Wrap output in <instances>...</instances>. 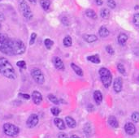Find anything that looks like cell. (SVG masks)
<instances>
[{"instance_id": "1", "label": "cell", "mask_w": 139, "mask_h": 138, "mask_svg": "<svg viewBox=\"0 0 139 138\" xmlns=\"http://www.w3.org/2000/svg\"><path fill=\"white\" fill-rule=\"evenodd\" d=\"M0 73L8 79L14 80L16 78V71L12 63L3 57L0 58Z\"/></svg>"}, {"instance_id": "2", "label": "cell", "mask_w": 139, "mask_h": 138, "mask_svg": "<svg viewBox=\"0 0 139 138\" xmlns=\"http://www.w3.org/2000/svg\"><path fill=\"white\" fill-rule=\"evenodd\" d=\"M10 45L12 54H22L25 52V45L19 39H11Z\"/></svg>"}, {"instance_id": "3", "label": "cell", "mask_w": 139, "mask_h": 138, "mask_svg": "<svg viewBox=\"0 0 139 138\" xmlns=\"http://www.w3.org/2000/svg\"><path fill=\"white\" fill-rule=\"evenodd\" d=\"M99 75H100V79L101 81L103 83L105 88H109L112 82V75L111 71L106 68H102L99 69Z\"/></svg>"}, {"instance_id": "4", "label": "cell", "mask_w": 139, "mask_h": 138, "mask_svg": "<svg viewBox=\"0 0 139 138\" xmlns=\"http://www.w3.org/2000/svg\"><path fill=\"white\" fill-rule=\"evenodd\" d=\"M11 39L8 38L6 35H3L0 38V51L6 54H12L10 45Z\"/></svg>"}, {"instance_id": "5", "label": "cell", "mask_w": 139, "mask_h": 138, "mask_svg": "<svg viewBox=\"0 0 139 138\" xmlns=\"http://www.w3.org/2000/svg\"><path fill=\"white\" fill-rule=\"evenodd\" d=\"M19 4H20V9H21L24 17L28 21L32 20L33 15L31 9H30V7L26 3L25 0H20Z\"/></svg>"}, {"instance_id": "6", "label": "cell", "mask_w": 139, "mask_h": 138, "mask_svg": "<svg viewBox=\"0 0 139 138\" xmlns=\"http://www.w3.org/2000/svg\"><path fill=\"white\" fill-rule=\"evenodd\" d=\"M3 132L4 133L11 137H16L20 132V129L17 126L10 124V123H6L3 124Z\"/></svg>"}, {"instance_id": "7", "label": "cell", "mask_w": 139, "mask_h": 138, "mask_svg": "<svg viewBox=\"0 0 139 138\" xmlns=\"http://www.w3.org/2000/svg\"><path fill=\"white\" fill-rule=\"evenodd\" d=\"M31 75L35 82H37L39 85H42L45 82V77L42 71L39 68H33L31 71Z\"/></svg>"}, {"instance_id": "8", "label": "cell", "mask_w": 139, "mask_h": 138, "mask_svg": "<svg viewBox=\"0 0 139 138\" xmlns=\"http://www.w3.org/2000/svg\"><path fill=\"white\" fill-rule=\"evenodd\" d=\"M38 124V116L36 114H32L28 118L26 124L29 128H33L35 126H37Z\"/></svg>"}, {"instance_id": "9", "label": "cell", "mask_w": 139, "mask_h": 138, "mask_svg": "<svg viewBox=\"0 0 139 138\" xmlns=\"http://www.w3.org/2000/svg\"><path fill=\"white\" fill-rule=\"evenodd\" d=\"M123 88V80L120 77H117L115 79L113 82V89L116 93H120L121 92Z\"/></svg>"}, {"instance_id": "10", "label": "cell", "mask_w": 139, "mask_h": 138, "mask_svg": "<svg viewBox=\"0 0 139 138\" xmlns=\"http://www.w3.org/2000/svg\"><path fill=\"white\" fill-rule=\"evenodd\" d=\"M125 130L128 135H134L136 132V127L133 123H127L125 125Z\"/></svg>"}, {"instance_id": "11", "label": "cell", "mask_w": 139, "mask_h": 138, "mask_svg": "<svg viewBox=\"0 0 139 138\" xmlns=\"http://www.w3.org/2000/svg\"><path fill=\"white\" fill-rule=\"evenodd\" d=\"M32 98H33V102L36 105H39L42 101V96L41 93H39L38 91H33V92Z\"/></svg>"}, {"instance_id": "12", "label": "cell", "mask_w": 139, "mask_h": 138, "mask_svg": "<svg viewBox=\"0 0 139 138\" xmlns=\"http://www.w3.org/2000/svg\"><path fill=\"white\" fill-rule=\"evenodd\" d=\"M54 62V65L59 70H63L64 69V64L62 61V59L59 57H54L53 59Z\"/></svg>"}, {"instance_id": "13", "label": "cell", "mask_w": 139, "mask_h": 138, "mask_svg": "<svg viewBox=\"0 0 139 138\" xmlns=\"http://www.w3.org/2000/svg\"><path fill=\"white\" fill-rule=\"evenodd\" d=\"M54 123L55 124V126H56L60 130H64L66 128L65 127V123H64V121L62 119H59V118H55L54 119Z\"/></svg>"}, {"instance_id": "14", "label": "cell", "mask_w": 139, "mask_h": 138, "mask_svg": "<svg viewBox=\"0 0 139 138\" xmlns=\"http://www.w3.org/2000/svg\"><path fill=\"white\" fill-rule=\"evenodd\" d=\"M108 124H109L110 126H112L114 128H117L119 127V123L117 121V119L115 116H113V115L109 116V118H108Z\"/></svg>"}, {"instance_id": "15", "label": "cell", "mask_w": 139, "mask_h": 138, "mask_svg": "<svg viewBox=\"0 0 139 138\" xmlns=\"http://www.w3.org/2000/svg\"><path fill=\"white\" fill-rule=\"evenodd\" d=\"M94 99H95V103L98 105H99L102 103V101H103V94H102V93H101L99 90L95 91V93H94Z\"/></svg>"}, {"instance_id": "16", "label": "cell", "mask_w": 139, "mask_h": 138, "mask_svg": "<svg viewBox=\"0 0 139 138\" xmlns=\"http://www.w3.org/2000/svg\"><path fill=\"white\" fill-rule=\"evenodd\" d=\"M83 38H84L85 41H86L89 43L95 42L98 40V38L94 34H86V35L83 36Z\"/></svg>"}, {"instance_id": "17", "label": "cell", "mask_w": 139, "mask_h": 138, "mask_svg": "<svg viewBox=\"0 0 139 138\" xmlns=\"http://www.w3.org/2000/svg\"><path fill=\"white\" fill-rule=\"evenodd\" d=\"M65 121H66V124H68V126L71 128H74L77 126V123L75 121V119L70 116H67L65 118Z\"/></svg>"}, {"instance_id": "18", "label": "cell", "mask_w": 139, "mask_h": 138, "mask_svg": "<svg viewBox=\"0 0 139 138\" xmlns=\"http://www.w3.org/2000/svg\"><path fill=\"white\" fill-rule=\"evenodd\" d=\"M71 68H72V69L75 71V73L77 75H78V76H83V71H82V69L80 68V67H78L77 65H76L75 63H71Z\"/></svg>"}, {"instance_id": "19", "label": "cell", "mask_w": 139, "mask_h": 138, "mask_svg": "<svg viewBox=\"0 0 139 138\" xmlns=\"http://www.w3.org/2000/svg\"><path fill=\"white\" fill-rule=\"evenodd\" d=\"M98 33H99V36L101 37V38H107V37L109 35V30L105 26H102L99 29Z\"/></svg>"}, {"instance_id": "20", "label": "cell", "mask_w": 139, "mask_h": 138, "mask_svg": "<svg viewBox=\"0 0 139 138\" xmlns=\"http://www.w3.org/2000/svg\"><path fill=\"white\" fill-rule=\"evenodd\" d=\"M127 40H128V36L124 33H120V35L118 36V42L120 45H125Z\"/></svg>"}, {"instance_id": "21", "label": "cell", "mask_w": 139, "mask_h": 138, "mask_svg": "<svg viewBox=\"0 0 139 138\" xmlns=\"http://www.w3.org/2000/svg\"><path fill=\"white\" fill-rule=\"evenodd\" d=\"M87 60L88 61H90L91 63H96V64H98L100 63L101 60H100V58L98 54H95V55H90V56H88L87 57Z\"/></svg>"}, {"instance_id": "22", "label": "cell", "mask_w": 139, "mask_h": 138, "mask_svg": "<svg viewBox=\"0 0 139 138\" xmlns=\"http://www.w3.org/2000/svg\"><path fill=\"white\" fill-rule=\"evenodd\" d=\"M40 4L44 11H47L51 6V1L50 0H40Z\"/></svg>"}, {"instance_id": "23", "label": "cell", "mask_w": 139, "mask_h": 138, "mask_svg": "<svg viewBox=\"0 0 139 138\" xmlns=\"http://www.w3.org/2000/svg\"><path fill=\"white\" fill-rule=\"evenodd\" d=\"M86 15L89 18H90V19H93V20L97 19V14L95 13V12L94 10H92V9H88V10H86Z\"/></svg>"}, {"instance_id": "24", "label": "cell", "mask_w": 139, "mask_h": 138, "mask_svg": "<svg viewBox=\"0 0 139 138\" xmlns=\"http://www.w3.org/2000/svg\"><path fill=\"white\" fill-rule=\"evenodd\" d=\"M100 16H101L102 18H103V19H108L109 16H110V11L107 8L102 9L101 12H100Z\"/></svg>"}, {"instance_id": "25", "label": "cell", "mask_w": 139, "mask_h": 138, "mask_svg": "<svg viewBox=\"0 0 139 138\" xmlns=\"http://www.w3.org/2000/svg\"><path fill=\"white\" fill-rule=\"evenodd\" d=\"M84 132L86 133L87 137H90L91 135V125L90 123H86L84 125Z\"/></svg>"}, {"instance_id": "26", "label": "cell", "mask_w": 139, "mask_h": 138, "mask_svg": "<svg viewBox=\"0 0 139 138\" xmlns=\"http://www.w3.org/2000/svg\"><path fill=\"white\" fill-rule=\"evenodd\" d=\"M72 44V41L70 36H67L63 38V45L66 47H70Z\"/></svg>"}, {"instance_id": "27", "label": "cell", "mask_w": 139, "mask_h": 138, "mask_svg": "<svg viewBox=\"0 0 139 138\" xmlns=\"http://www.w3.org/2000/svg\"><path fill=\"white\" fill-rule=\"evenodd\" d=\"M44 44H45V47H46V49H47V50H51V47H52V45H53V44H54V42L51 39L46 38L44 41Z\"/></svg>"}, {"instance_id": "28", "label": "cell", "mask_w": 139, "mask_h": 138, "mask_svg": "<svg viewBox=\"0 0 139 138\" xmlns=\"http://www.w3.org/2000/svg\"><path fill=\"white\" fill-rule=\"evenodd\" d=\"M48 99L51 101L52 103H54V104H55V105H58V104L59 103V99H58L56 97H55L54 95H53V94H49V95H48Z\"/></svg>"}, {"instance_id": "29", "label": "cell", "mask_w": 139, "mask_h": 138, "mask_svg": "<svg viewBox=\"0 0 139 138\" xmlns=\"http://www.w3.org/2000/svg\"><path fill=\"white\" fill-rule=\"evenodd\" d=\"M117 69H118V71H119V72L120 73V74H122V75H125L126 74L125 68V66L123 65L122 63H118Z\"/></svg>"}, {"instance_id": "30", "label": "cell", "mask_w": 139, "mask_h": 138, "mask_svg": "<svg viewBox=\"0 0 139 138\" xmlns=\"http://www.w3.org/2000/svg\"><path fill=\"white\" fill-rule=\"evenodd\" d=\"M131 119L134 123H138L139 122V112H137V111L133 112L132 114Z\"/></svg>"}, {"instance_id": "31", "label": "cell", "mask_w": 139, "mask_h": 138, "mask_svg": "<svg viewBox=\"0 0 139 138\" xmlns=\"http://www.w3.org/2000/svg\"><path fill=\"white\" fill-rule=\"evenodd\" d=\"M133 24L135 26L139 28V13H136L133 16Z\"/></svg>"}, {"instance_id": "32", "label": "cell", "mask_w": 139, "mask_h": 138, "mask_svg": "<svg viewBox=\"0 0 139 138\" xmlns=\"http://www.w3.org/2000/svg\"><path fill=\"white\" fill-rule=\"evenodd\" d=\"M51 111L53 115L58 116L59 115V113H60V110L59 108H57V107H52L51 110Z\"/></svg>"}, {"instance_id": "33", "label": "cell", "mask_w": 139, "mask_h": 138, "mask_svg": "<svg viewBox=\"0 0 139 138\" xmlns=\"http://www.w3.org/2000/svg\"><path fill=\"white\" fill-rule=\"evenodd\" d=\"M16 65H17V67H19L20 68H22V69H25L26 68V63L24 60L18 61L16 63Z\"/></svg>"}, {"instance_id": "34", "label": "cell", "mask_w": 139, "mask_h": 138, "mask_svg": "<svg viewBox=\"0 0 139 138\" xmlns=\"http://www.w3.org/2000/svg\"><path fill=\"white\" fill-rule=\"evenodd\" d=\"M107 6L110 7V8H115L116 7V3L114 0H107Z\"/></svg>"}, {"instance_id": "35", "label": "cell", "mask_w": 139, "mask_h": 138, "mask_svg": "<svg viewBox=\"0 0 139 138\" xmlns=\"http://www.w3.org/2000/svg\"><path fill=\"white\" fill-rule=\"evenodd\" d=\"M106 50L111 55L114 54V50H113V48L112 47H111V45H107V47H106Z\"/></svg>"}, {"instance_id": "36", "label": "cell", "mask_w": 139, "mask_h": 138, "mask_svg": "<svg viewBox=\"0 0 139 138\" xmlns=\"http://www.w3.org/2000/svg\"><path fill=\"white\" fill-rule=\"evenodd\" d=\"M37 38V34L35 33H33L31 34V38H30V41H29V44L30 45H33L34 42H35V40Z\"/></svg>"}, {"instance_id": "37", "label": "cell", "mask_w": 139, "mask_h": 138, "mask_svg": "<svg viewBox=\"0 0 139 138\" xmlns=\"http://www.w3.org/2000/svg\"><path fill=\"white\" fill-rule=\"evenodd\" d=\"M19 95L22 98H24V99H27V100H29L30 98V96L29 94H19Z\"/></svg>"}, {"instance_id": "38", "label": "cell", "mask_w": 139, "mask_h": 138, "mask_svg": "<svg viewBox=\"0 0 139 138\" xmlns=\"http://www.w3.org/2000/svg\"><path fill=\"white\" fill-rule=\"evenodd\" d=\"M58 137H59V138H68V135L65 134V133H63V132H60V133H59Z\"/></svg>"}, {"instance_id": "39", "label": "cell", "mask_w": 139, "mask_h": 138, "mask_svg": "<svg viewBox=\"0 0 139 138\" xmlns=\"http://www.w3.org/2000/svg\"><path fill=\"white\" fill-rule=\"evenodd\" d=\"M62 22H63V24H66V25H68V24H69V22H68V21L67 20L66 17L62 18Z\"/></svg>"}, {"instance_id": "40", "label": "cell", "mask_w": 139, "mask_h": 138, "mask_svg": "<svg viewBox=\"0 0 139 138\" xmlns=\"http://www.w3.org/2000/svg\"><path fill=\"white\" fill-rule=\"evenodd\" d=\"M95 2H96L97 5H98V6H102V5H103V3L102 0H95Z\"/></svg>"}, {"instance_id": "41", "label": "cell", "mask_w": 139, "mask_h": 138, "mask_svg": "<svg viewBox=\"0 0 139 138\" xmlns=\"http://www.w3.org/2000/svg\"><path fill=\"white\" fill-rule=\"evenodd\" d=\"M70 138H80L78 136H77V135H72Z\"/></svg>"}, {"instance_id": "42", "label": "cell", "mask_w": 139, "mask_h": 138, "mask_svg": "<svg viewBox=\"0 0 139 138\" xmlns=\"http://www.w3.org/2000/svg\"><path fill=\"white\" fill-rule=\"evenodd\" d=\"M29 1L32 3H37V0H29Z\"/></svg>"}, {"instance_id": "43", "label": "cell", "mask_w": 139, "mask_h": 138, "mask_svg": "<svg viewBox=\"0 0 139 138\" xmlns=\"http://www.w3.org/2000/svg\"><path fill=\"white\" fill-rule=\"evenodd\" d=\"M1 36H2V34H1V33H0V38H1Z\"/></svg>"}, {"instance_id": "44", "label": "cell", "mask_w": 139, "mask_h": 138, "mask_svg": "<svg viewBox=\"0 0 139 138\" xmlns=\"http://www.w3.org/2000/svg\"><path fill=\"white\" fill-rule=\"evenodd\" d=\"M0 27H1V24H0Z\"/></svg>"}, {"instance_id": "45", "label": "cell", "mask_w": 139, "mask_h": 138, "mask_svg": "<svg viewBox=\"0 0 139 138\" xmlns=\"http://www.w3.org/2000/svg\"><path fill=\"white\" fill-rule=\"evenodd\" d=\"M0 1H1V0H0Z\"/></svg>"}]
</instances>
